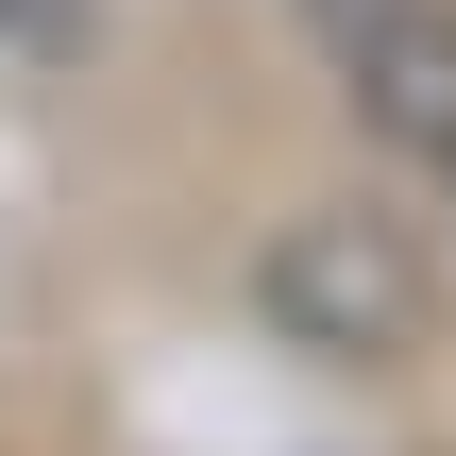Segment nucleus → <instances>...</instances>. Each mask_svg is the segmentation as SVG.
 <instances>
[{
	"label": "nucleus",
	"mask_w": 456,
	"mask_h": 456,
	"mask_svg": "<svg viewBox=\"0 0 456 456\" xmlns=\"http://www.w3.org/2000/svg\"><path fill=\"white\" fill-rule=\"evenodd\" d=\"M271 322L322 338V355H406V338H423V271H406L389 220H288V254H271Z\"/></svg>",
	"instance_id": "f257e3e1"
},
{
	"label": "nucleus",
	"mask_w": 456,
	"mask_h": 456,
	"mask_svg": "<svg viewBox=\"0 0 456 456\" xmlns=\"http://www.w3.org/2000/svg\"><path fill=\"white\" fill-rule=\"evenodd\" d=\"M372 68H389V118L456 152V34L440 17H372Z\"/></svg>",
	"instance_id": "f03ea898"
}]
</instances>
